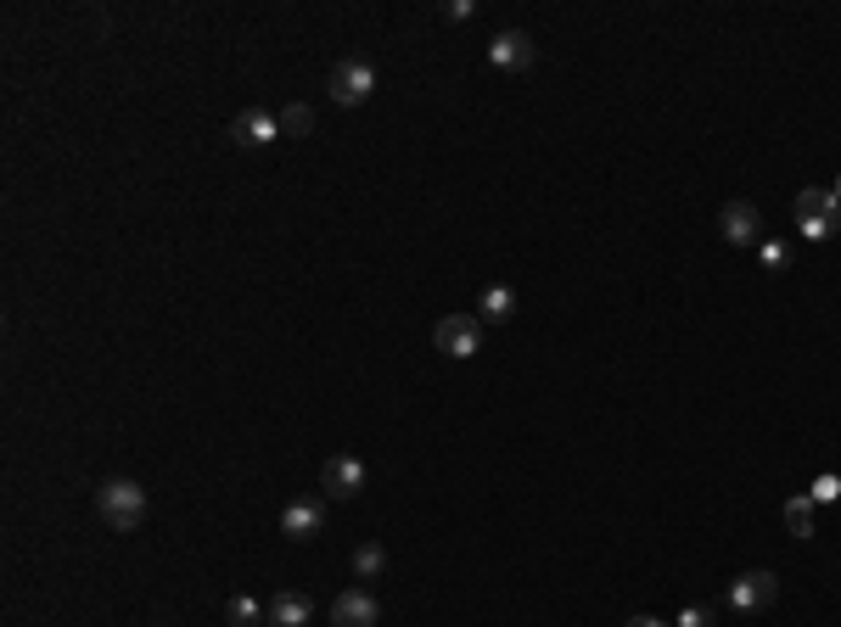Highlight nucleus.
I'll return each mask as SVG.
<instances>
[{
  "label": "nucleus",
  "mask_w": 841,
  "mask_h": 627,
  "mask_svg": "<svg viewBox=\"0 0 841 627\" xmlns=\"http://www.w3.org/2000/svg\"><path fill=\"white\" fill-rule=\"evenodd\" d=\"M477 342H482V325H477L471 314H444V320L433 325V347H438L444 358H471Z\"/></svg>",
  "instance_id": "obj_4"
},
{
  "label": "nucleus",
  "mask_w": 841,
  "mask_h": 627,
  "mask_svg": "<svg viewBox=\"0 0 841 627\" xmlns=\"http://www.w3.org/2000/svg\"><path fill=\"white\" fill-rule=\"evenodd\" d=\"M320 488H325V499H354V493L365 488V460L331 454V460L320 466Z\"/></svg>",
  "instance_id": "obj_6"
},
{
  "label": "nucleus",
  "mask_w": 841,
  "mask_h": 627,
  "mask_svg": "<svg viewBox=\"0 0 841 627\" xmlns=\"http://www.w3.org/2000/svg\"><path fill=\"white\" fill-rule=\"evenodd\" d=\"M259 616H270V605H259L252 594H236V599L225 605V621H230V627H259Z\"/></svg>",
  "instance_id": "obj_15"
},
{
  "label": "nucleus",
  "mask_w": 841,
  "mask_h": 627,
  "mask_svg": "<svg viewBox=\"0 0 841 627\" xmlns=\"http://www.w3.org/2000/svg\"><path fill=\"white\" fill-rule=\"evenodd\" d=\"M679 627H713V610H702V605H691V610L679 616Z\"/></svg>",
  "instance_id": "obj_20"
},
{
  "label": "nucleus",
  "mask_w": 841,
  "mask_h": 627,
  "mask_svg": "<svg viewBox=\"0 0 841 627\" xmlns=\"http://www.w3.org/2000/svg\"><path fill=\"white\" fill-rule=\"evenodd\" d=\"M230 140H236V146H270V140H281V124H276V113H264V107H247V113H236Z\"/></svg>",
  "instance_id": "obj_10"
},
{
  "label": "nucleus",
  "mask_w": 841,
  "mask_h": 627,
  "mask_svg": "<svg viewBox=\"0 0 841 627\" xmlns=\"http://www.w3.org/2000/svg\"><path fill=\"white\" fill-rule=\"evenodd\" d=\"M96 510H102V521H107L113 532H135L141 515H146V488L129 482V477H113V482L96 488Z\"/></svg>",
  "instance_id": "obj_1"
},
{
  "label": "nucleus",
  "mask_w": 841,
  "mask_h": 627,
  "mask_svg": "<svg viewBox=\"0 0 841 627\" xmlns=\"http://www.w3.org/2000/svg\"><path fill=\"white\" fill-rule=\"evenodd\" d=\"M786 241H764V269H786Z\"/></svg>",
  "instance_id": "obj_19"
},
{
  "label": "nucleus",
  "mask_w": 841,
  "mask_h": 627,
  "mask_svg": "<svg viewBox=\"0 0 841 627\" xmlns=\"http://www.w3.org/2000/svg\"><path fill=\"white\" fill-rule=\"evenodd\" d=\"M270 621H276V627H303V621H309V599L292 594V588H281V594L270 599Z\"/></svg>",
  "instance_id": "obj_12"
},
{
  "label": "nucleus",
  "mask_w": 841,
  "mask_h": 627,
  "mask_svg": "<svg viewBox=\"0 0 841 627\" xmlns=\"http://www.w3.org/2000/svg\"><path fill=\"white\" fill-rule=\"evenodd\" d=\"M320 526H325V504H320V499H292V504L281 510V532L298 537V544H303V537H314Z\"/></svg>",
  "instance_id": "obj_11"
},
{
  "label": "nucleus",
  "mask_w": 841,
  "mask_h": 627,
  "mask_svg": "<svg viewBox=\"0 0 841 627\" xmlns=\"http://www.w3.org/2000/svg\"><path fill=\"white\" fill-rule=\"evenodd\" d=\"M786 526H791V537H813V499L808 493L786 499Z\"/></svg>",
  "instance_id": "obj_16"
},
{
  "label": "nucleus",
  "mask_w": 841,
  "mask_h": 627,
  "mask_svg": "<svg viewBox=\"0 0 841 627\" xmlns=\"http://www.w3.org/2000/svg\"><path fill=\"white\" fill-rule=\"evenodd\" d=\"M477 309H482V320H488V325H505V320L517 314V292H511V286H488Z\"/></svg>",
  "instance_id": "obj_13"
},
{
  "label": "nucleus",
  "mask_w": 841,
  "mask_h": 627,
  "mask_svg": "<svg viewBox=\"0 0 841 627\" xmlns=\"http://www.w3.org/2000/svg\"><path fill=\"white\" fill-rule=\"evenodd\" d=\"M276 124H281L287 140H303V135H314V107H309V102H292V107L276 113Z\"/></svg>",
  "instance_id": "obj_14"
},
{
  "label": "nucleus",
  "mask_w": 841,
  "mask_h": 627,
  "mask_svg": "<svg viewBox=\"0 0 841 627\" xmlns=\"http://www.w3.org/2000/svg\"><path fill=\"white\" fill-rule=\"evenodd\" d=\"M775 599H780V577L775 572H740L729 583V605L735 610H769Z\"/></svg>",
  "instance_id": "obj_5"
},
{
  "label": "nucleus",
  "mask_w": 841,
  "mask_h": 627,
  "mask_svg": "<svg viewBox=\"0 0 841 627\" xmlns=\"http://www.w3.org/2000/svg\"><path fill=\"white\" fill-rule=\"evenodd\" d=\"M382 572H387V550H382V544H360V550H354V577L371 583V577H382Z\"/></svg>",
  "instance_id": "obj_17"
},
{
  "label": "nucleus",
  "mask_w": 841,
  "mask_h": 627,
  "mask_svg": "<svg viewBox=\"0 0 841 627\" xmlns=\"http://www.w3.org/2000/svg\"><path fill=\"white\" fill-rule=\"evenodd\" d=\"M376 621H382L376 594H365V588H343V594H336V605H331V627H376Z\"/></svg>",
  "instance_id": "obj_7"
},
{
  "label": "nucleus",
  "mask_w": 841,
  "mask_h": 627,
  "mask_svg": "<svg viewBox=\"0 0 841 627\" xmlns=\"http://www.w3.org/2000/svg\"><path fill=\"white\" fill-rule=\"evenodd\" d=\"M791 219H797V230H802L808 241H824V236L841 224V197L824 191V186H808V191H797Z\"/></svg>",
  "instance_id": "obj_2"
},
{
  "label": "nucleus",
  "mask_w": 841,
  "mask_h": 627,
  "mask_svg": "<svg viewBox=\"0 0 841 627\" xmlns=\"http://www.w3.org/2000/svg\"><path fill=\"white\" fill-rule=\"evenodd\" d=\"M835 197H841V186H835Z\"/></svg>",
  "instance_id": "obj_22"
},
{
  "label": "nucleus",
  "mask_w": 841,
  "mask_h": 627,
  "mask_svg": "<svg viewBox=\"0 0 841 627\" xmlns=\"http://www.w3.org/2000/svg\"><path fill=\"white\" fill-rule=\"evenodd\" d=\"M325 90H331V102H336V107H365V102H371V90H376V67H371V62H360V56H343V62L331 67Z\"/></svg>",
  "instance_id": "obj_3"
},
{
  "label": "nucleus",
  "mask_w": 841,
  "mask_h": 627,
  "mask_svg": "<svg viewBox=\"0 0 841 627\" xmlns=\"http://www.w3.org/2000/svg\"><path fill=\"white\" fill-rule=\"evenodd\" d=\"M718 230H724L729 247H757V236H764V213H757L751 202H729L718 213Z\"/></svg>",
  "instance_id": "obj_8"
},
{
  "label": "nucleus",
  "mask_w": 841,
  "mask_h": 627,
  "mask_svg": "<svg viewBox=\"0 0 841 627\" xmlns=\"http://www.w3.org/2000/svg\"><path fill=\"white\" fill-rule=\"evenodd\" d=\"M808 499H813V504H830V499H841V482H835V477H819Z\"/></svg>",
  "instance_id": "obj_18"
},
{
  "label": "nucleus",
  "mask_w": 841,
  "mask_h": 627,
  "mask_svg": "<svg viewBox=\"0 0 841 627\" xmlns=\"http://www.w3.org/2000/svg\"><path fill=\"white\" fill-rule=\"evenodd\" d=\"M533 40L522 34V29H505V34H494V45H488V62L494 67H505V73H522V67H533Z\"/></svg>",
  "instance_id": "obj_9"
},
{
  "label": "nucleus",
  "mask_w": 841,
  "mask_h": 627,
  "mask_svg": "<svg viewBox=\"0 0 841 627\" xmlns=\"http://www.w3.org/2000/svg\"><path fill=\"white\" fill-rule=\"evenodd\" d=\"M623 627H667V621H662V616H629Z\"/></svg>",
  "instance_id": "obj_21"
}]
</instances>
